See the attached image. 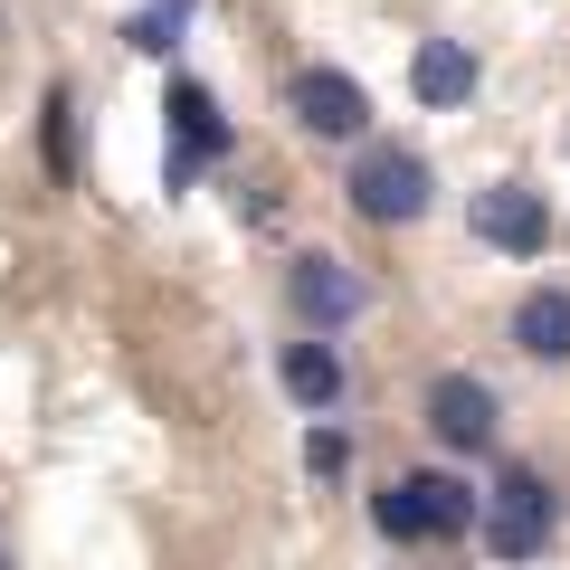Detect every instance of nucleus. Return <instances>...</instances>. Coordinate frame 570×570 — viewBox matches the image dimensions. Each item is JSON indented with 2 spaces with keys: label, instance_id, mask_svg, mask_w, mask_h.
<instances>
[{
  "label": "nucleus",
  "instance_id": "14",
  "mask_svg": "<svg viewBox=\"0 0 570 570\" xmlns=\"http://www.w3.org/2000/svg\"><path fill=\"white\" fill-rule=\"evenodd\" d=\"M305 466L314 475H343L352 466V438H343V428H314V438H305Z\"/></svg>",
  "mask_w": 570,
  "mask_h": 570
},
{
  "label": "nucleus",
  "instance_id": "12",
  "mask_svg": "<svg viewBox=\"0 0 570 570\" xmlns=\"http://www.w3.org/2000/svg\"><path fill=\"white\" fill-rule=\"evenodd\" d=\"M39 163H48V181H77V96L67 86L39 96Z\"/></svg>",
  "mask_w": 570,
  "mask_h": 570
},
{
  "label": "nucleus",
  "instance_id": "6",
  "mask_svg": "<svg viewBox=\"0 0 570 570\" xmlns=\"http://www.w3.org/2000/svg\"><path fill=\"white\" fill-rule=\"evenodd\" d=\"M285 115L305 124L314 142H362L371 96H362V77H343V67H295V86H285Z\"/></svg>",
  "mask_w": 570,
  "mask_h": 570
},
{
  "label": "nucleus",
  "instance_id": "4",
  "mask_svg": "<svg viewBox=\"0 0 570 570\" xmlns=\"http://www.w3.org/2000/svg\"><path fill=\"white\" fill-rule=\"evenodd\" d=\"M163 115H171V153H163V181H171V190H190V181H200V163H219V153H228V115H219V96H209L200 77H171Z\"/></svg>",
  "mask_w": 570,
  "mask_h": 570
},
{
  "label": "nucleus",
  "instance_id": "3",
  "mask_svg": "<svg viewBox=\"0 0 570 570\" xmlns=\"http://www.w3.org/2000/svg\"><path fill=\"white\" fill-rule=\"evenodd\" d=\"M551 523H561L551 485L532 466H504V485H494V504H485V551L513 570V561H532V551H551Z\"/></svg>",
  "mask_w": 570,
  "mask_h": 570
},
{
  "label": "nucleus",
  "instance_id": "8",
  "mask_svg": "<svg viewBox=\"0 0 570 570\" xmlns=\"http://www.w3.org/2000/svg\"><path fill=\"white\" fill-rule=\"evenodd\" d=\"M428 428H438V448L485 456L494 448V390L475 381V371H438V381H428Z\"/></svg>",
  "mask_w": 570,
  "mask_h": 570
},
{
  "label": "nucleus",
  "instance_id": "5",
  "mask_svg": "<svg viewBox=\"0 0 570 570\" xmlns=\"http://www.w3.org/2000/svg\"><path fill=\"white\" fill-rule=\"evenodd\" d=\"M466 228L485 247H504V257H542V247H551V200L532 181H485L466 200Z\"/></svg>",
  "mask_w": 570,
  "mask_h": 570
},
{
  "label": "nucleus",
  "instance_id": "15",
  "mask_svg": "<svg viewBox=\"0 0 570 570\" xmlns=\"http://www.w3.org/2000/svg\"><path fill=\"white\" fill-rule=\"evenodd\" d=\"M0 570H10V561H0Z\"/></svg>",
  "mask_w": 570,
  "mask_h": 570
},
{
  "label": "nucleus",
  "instance_id": "11",
  "mask_svg": "<svg viewBox=\"0 0 570 570\" xmlns=\"http://www.w3.org/2000/svg\"><path fill=\"white\" fill-rule=\"evenodd\" d=\"M513 343L532 362H570V285H532L523 305H513Z\"/></svg>",
  "mask_w": 570,
  "mask_h": 570
},
{
  "label": "nucleus",
  "instance_id": "7",
  "mask_svg": "<svg viewBox=\"0 0 570 570\" xmlns=\"http://www.w3.org/2000/svg\"><path fill=\"white\" fill-rule=\"evenodd\" d=\"M285 305L305 314V324H314V333H333V324H352V314H362V305H371V285H362V276H352V266H343V257H333V247H305V257L285 266Z\"/></svg>",
  "mask_w": 570,
  "mask_h": 570
},
{
  "label": "nucleus",
  "instance_id": "2",
  "mask_svg": "<svg viewBox=\"0 0 570 570\" xmlns=\"http://www.w3.org/2000/svg\"><path fill=\"white\" fill-rule=\"evenodd\" d=\"M428 163L409 153V142H362V163H352V181H343V200L362 209V219H381V228H409L428 209Z\"/></svg>",
  "mask_w": 570,
  "mask_h": 570
},
{
  "label": "nucleus",
  "instance_id": "9",
  "mask_svg": "<svg viewBox=\"0 0 570 570\" xmlns=\"http://www.w3.org/2000/svg\"><path fill=\"white\" fill-rule=\"evenodd\" d=\"M409 96L438 105V115H448V105H466V96H475V58H466L456 39H428L419 58H409Z\"/></svg>",
  "mask_w": 570,
  "mask_h": 570
},
{
  "label": "nucleus",
  "instance_id": "1",
  "mask_svg": "<svg viewBox=\"0 0 570 570\" xmlns=\"http://www.w3.org/2000/svg\"><path fill=\"white\" fill-rule=\"evenodd\" d=\"M371 523L390 532V542H466L475 532V485L466 475H400V485H381V504H371Z\"/></svg>",
  "mask_w": 570,
  "mask_h": 570
},
{
  "label": "nucleus",
  "instance_id": "10",
  "mask_svg": "<svg viewBox=\"0 0 570 570\" xmlns=\"http://www.w3.org/2000/svg\"><path fill=\"white\" fill-rule=\"evenodd\" d=\"M276 381H285L295 409H333V400H343V352H333V343H285L276 352Z\"/></svg>",
  "mask_w": 570,
  "mask_h": 570
},
{
  "label": "nucleus",
  "instance_id": "13",
  "mask_svg": "<svg viewBox=\"0 0 570 570\" xmlns=\"http://www.w3.org/2000/svg\"><path fill=\"white\" fill-rule=\"evenodd\" d=\"M181 20H190V0H153V10H134V20H124V39H134L142 58H171V39H181Z\"/></svg>",
  "mask_w": 570,
  "mask_h": 570
}]
</instances>
